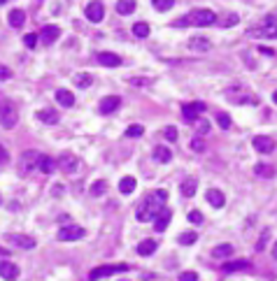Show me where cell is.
<instances>
[{
    "label": "cell",
    "mask_w": 277,
    "mask_h": 281,
    "mask_svg": "<svg viewBox=\"0 0 277 281\" xmlns=\"http://www.w3.org/2000/svg\"><path fill=\"white\" fill-rule=\"evenodd\" d=\"M273 258L277 260V244H273Z\"/></svg>",
    "instance_id": "51"
},
{
    "label": "cell",
    "mask_w": 277,
    "mask_h": 281,
    "mask_svg": "<svg viewBox=\"0 0 277 281\" xmlns=\"http://www.w3.org/2000/svg\"><path fill=\"white\" fill-rule=\"evenodd\" d=\"M251 144H254V149L259 153H273L275 151V140L270 135H254Z\"/></svg>",
    "instance_id": "9"
},
{
    "label": "cell",
    "mask_w": 277,
    "mask_h": 281,
    "mask_svg": "<svg viewBox=\"0 0 277 281\" xmlns=\"http://www.w3.org/2000/svg\"><path fill=\"white\" fill-rule=\"evenodd\" d=\"M207 202L215 207V209H222L223 204H226V198H223L222 191H217V188H212V191H207Z\"/></svg>",
    "instance_id": "21"
},
{
    "label": "cell",
    "mask_w": 277,
    "mask_h": 281,
    "mask_svg": "<svg viewBox=\"0 0 277 281\" xmlns=\"http://www.w3.org/2000/svg\"><path fill=\"white\" fill-rule=\"evenodd\" d=\"M249 35H261V37H277V12H273L270 17L261 21V26L251 28Z\"/></svg>",
    "instance_id": "4"
},
{
    "label": "cell",
    "mask_w": 277,
    "mask_h": 281,
    "mask_svg": "<svg viewBox=\"0 0 277 281\" xmlns=\"http://www.w3.org/2000/svg\"><path fill=\"white\" fill-rule=\"evenodd\" d=\"M37 119H40L42 123H47V126H56L61 116L56 114L54 109H40V112H37Z\"/></svg>",
    "instance_id": "23"
},
{
    "label": "cell",
    "mask_w": 277,
    "mask_h": 281,
    "mask_svg": "<svg viewBox=\"0 0 277 281\" xmlns=\"http://www.w3.org/2000/svg\"><path fill=\"white\" fill-rule=\"evenodd\" d=\"M128 265L126 263H119V265H100V267H93L89 272V281H98L103 277H112V274H119V272H126Z\"/></svg>",
    "instance_id": "5"
},
{
    "label": "cell",
    "mask_w": 277,
    "mask_h": 281,
    "mask_svg": "<svg viewBox=\"0 0 277 281\" xmlns=\"http://www.w3.org/2000/svg\"><path fill=\"white\" fill-rule=\"evenodd\" d=\"M196 126H198V130H200V135H205V132L210 130V123H207V121H198Z\"/></svg>",
    "instance_id": "47"
},
{
    "label": "cell",
    "mask_w": 277,
    "mask_h": 281,
    "mask_svg": "<svg viewBox=\"0 0 277 281\" xmlns=\"http://www.w3.org/2000/svg\"><path fill=\"white\" fill-rule=\"evenodd\" d=\"M179 281H198V274L196 272H182L179 274Z\"/></svg>",
    "instance_id": "45"
},
{
    "label": "cell",
    "mask_w": 277,
    "mask_h": 281,
    "mask_svg": "<svg viewBox=\"0 0 277 281\" xmlns=\"http://www.w3.org/2000/svg\"><path fill=\"white\" fill-rule=\"evenodd\" d=\"M37 163H40V153H37V151H26V153L21 156V163H19L21 175H26V172H30V170H35Z\"/></svg>",
    "instance_id": "11"
},
{
    "label": "cell",
    "mask_w": 277,
    "mask_h": 281,
    "mask_svg": "<svg viewBox=\"0 0 277 281\" xmlns=\"http://www.w3.org/2000/svg\"><path fill=\"white\" fill-rule=\"evenodd\" d=\"M238 21H240V17H238V14H226V17H223V21H219V24H222L223 28H231V26H235Z\"/></svg>",
    "instance_id": "38"
},
{
    "label": "cell",
    "mask_w": 277,
    "mask_h": 281,
    "mask_svg": "<svg viewBox=\"0 0 277 281\" xmlns=\"http://www.w3.org/2000/svg\"><path fill=\"white\" fill-rule=\"evenodd\" d=\"M56 102L61 107H72L75 105V96H72V91H68V88H58L56 91Z\"/></svg>",
    "instance_id": "19"
},
{
    "label": "cell",
    "mask_w": 277,
    "mask_h": 281,
    "mask_svg": "<svg viewBox=\"0 0 277 281\" xmlns=\"http://www.w3.org/2000/svg\"><path fill=\"white\" fill-rule=\"evenodd\" d=\"M119 191L124 195H131L135 191V177H124L121 181H119Z\"/></svg>",
    "instance_id": "29"
},
{
    "label": "cell",
    "mask_w": 277,
    "mask_h": 281,
    "mask_svg": "<svg viewBox=\"0 0 277 281\" xmlns=\"http://www.w3.org/2000/svg\"><path fill=\"white\" fill-rule=\"evenodd\" d=\"M156 251V242L154 239H142L140 244H138V254L140 255H152Z\"/></svg>",
    "instance_id": "28"
},
{
    "label": "cell",
    "mask_w": 277,
    "mask_h": 281,
    "mask_svg": "<svg viewBox=\"0 0 277 281\" xmlns=\"http://www.w3.org/2000/svg\"><path fill=\"white\" fill-rule=\"evenodd\" d=\"M215 24H217V14L212 9H194L189 17L175 21V26H179V28H184V26L207 28V26H215Z\"/></svg>",
    "instance_id": "2"
},
{
    "label": "cell",
    "mask_w": 277,
    "mask_h": 281,
    "mask_svg": "<svg viewBox=\"0 0 277 281\" xmlns=\"http://www.w3.org/2000/svg\"><path fill=\"white\" fill-rule=\"evenodd\" d=\"M0 202H2V198H0Z\"/></svg>",
    "instance_id": "55"
},
{
    "label": "cell",
    "mask_w": 277,
    "mask_h": 281,
    "mask_svg": "<svg viewBox=\"0 0 277 281\" xmlns=\"http://www.w3.org/2000/svg\"><path fill=\"white\" fill-rule=\"evenodd\" d=\"M7 21H9V26H12V28H21V26H24V21H26L24 9H12V12H9V17H7Z\"/></svg>",
    "instance_id": "24"
},
{
    "label": "cell",
    "mask_w": 277,
    "mask_h": 281,
    "mask_svg": "<svg viewBox=\"0 0 277 281\" xmlns=\"http://www.w3.org/2000/svg\"><path fill=\"white\" fill-rule=\"evenodd\" d=\"M84 237V228L82 226H63L58 232H56V239L58 242H77V239Z\"/></svg>",
    "instance_id": "7"
},
{
    "label": "cell",
    "mask_w": 277,
    "mask_h": 281,
    "mask_svg": "<svg viewBox=\"0 0 277 281\" xmlns=\"http://www.w3.org/2000/svg\"><path fill=\"white\" fill-rule=\"evenodd\" d=\"M251 263L247 258H238V260H228V263L222 265L223 272H245V270H249Z\"/></svg>",
    "instance_id": "16"
},
{
    "label": "cell",
    "mask_w": 277,
    "mask_h": 281,
    "mask_svg": "<svg viewBox=\"0 0 277 281\" xmlns=\"http://www.w3.org/2000/svg\"><path fill=\"white\" fill-rule=\"evenodd\" d=\"M170 219H172V211L168 207H161V211L154 216V230L156 232H163V230L170 226Z\"/></svg>",
    "instance_id": "13"
},
{
    "label": "cell",
    "mask_w": 277,
    "mask_h": 281,
    "mask_svg": "<svg viewBox=\"0 0 277 281\" xmlns=\"http://www.w3.org/2000/svg\"><path fill=\"white\" fill-rule=\"evenodd\" d=\"M131 84H149V79H131Z\"/></svg>",
    "instance_id": "50"
},
{
    "label": "cell",
    "mask_w": 277,
    "mask_h": 281,
    "mask_svg": "<svg viewBox=\"0 0 277 281\" xmlns=\"http://www.w3.org/2000/svg\"><path fill=\"white\" fill-rule=\"evenodd\" d=\"M200 112H205V102H184L182 105V116H184L187 123L196 121Z\"/></svg>",
    "instance_id": "10"
},
{
    "label": "cell",
    "mask_w": 277,
    "mask_h": 281,
    "mask_svg": "<svg viewBox=\"0 0 277 281\" xmlns=\"http://www.w3.org/2000/svg\"><path fill=\"white\" fill-rule=\"evenodd\" d=\"M187 219L191 221V223H203V214H200L198 209H194V211H189V216H187Z\"/></svg>",
    "instance_id": "43"
},
{
    "label": "cell",
    "mask_w": 277,
    "mask_h": 281,
    "mask_svg": "<svg viewBox=\"0 0 277 281\" xmlns=\"http://www.w3.org/2000/svg\"><path fill=\"white\" fill-rule=\"evenodd\" d=\"M40 37H42V42L45 44H54L58 37H61V28L58 26H45L42 28V33H40Z\"/></svg>",
    "instance_id": "18"
},
{
    "label": "cell",
    "mask_w": 277,
    "mask_h": 281,
    "mask_svg": "<svg viewBox=\"0 0 277 281\" xmlns=\"http://www.w3.org/2000/svg\"><path fill=\"white\" fill-rule=\"evenodd\" d=\"M268 235H270V230H263V235H261V239H259V244H256V251H263V249H266V239H268Z\"/></svg>",
    "instance_id": "44"
},
{
    "label": "cell",
    "mask_w": 277,
    "mask_h": 281,
    "mask_svg": "<svg viewBox=\"0 0 277 281\" xmlns=\"http://www.w3.org/2000/svg\"><path fill=\"white\" fill-rule=\"evenodd\" d=\"M133 35L140 37V40H144V37H149V26L144 24V21H138L133 26Z\"/></svg>",
    "instance_id": "33"
},
{
    "label": "cell",
    "mask_w": 277,
    "mask_h": 281,
    "mask_svg": "<svg viewBox=\"0 0 277 281\" xmlns=\"http://www.w3.org/2000/svg\"><path fill=\"white\" fill-rule=\"evenodd\" d=\"M105 193V181H93V186H91V195L93 198H98V195Z\"/></svg>",
    "instance_id": "39"
},
{
    "label": "cell",
    "mask_w": 277,
    "mask_h": 281,
    "mask_svg": "<svg viewBox=\"0 0 277 281\" xmlns=\"http://www.w3.org/2000/svg\"><path fill=\"white\" fill-rule=\"evenodd\" d=\"M9 77H12V72H9V68H5V65H0V81H7Z\"/></svg>",
    "instance_id": "46"
},
{
    "label": "cell",
    "mask_w": 277,
    "mask_h": 281,
    "mask_svg": "<svg viewBox=\"0 0 277 281\" xmlns=\"http://www.w3.org/2000/svg\"><path fill=\"white\" fill-rule=\"evenodd\" d=\"M168 200V193L166 191H154V193H149L147 198H144V202L140 204V209H138V221H142V223H147V221H154V216L161 211L163 202Z\"/></svg>",
    "instance_id": "1"
},
{
    "label": "cell",
    "mask_w": 277,
    "mask_h": 281,
    "mask_svg": "<svg viewBox=\"0 0 277 281\" xmlns=\"http://www.w3.org/2000/svg\"><path fill=\"white\" fill-rule=\"evenodd\" d=\"M179 188H182V195H184V198H194V195H196V188H198L196 177H187Z\"/></svg>",
    "instance_id": "20"
},
{
    "label": "cell",
    "mask_w": 277,
    "mask_h": 281,
    "mask_svg": "<svg viewBox=\"0 0 277 281\" xmlns=\"http://www.w3.org/2000/svg\"><path fill=\"white\" fill-rule=\"evenodd\" d=\"M0 255H7V251H5V249H0Z\"/></svg>",
    "instance_id": "53"
},
{
    "label": "cell",
    "mask_w": 277,
    "mask_h": 281,
    "mask_svg": "<svg viewBox=\"0 0 277 281\" xmlns=\"http://www.w3.org/2000/svg\"><path fill=\"white\" fill-rule=\"evenodd\" d=\"M154 2V7L159 9V12H168L172 5H175V0H152Z\"/></svg>",
    "instance_id": "37"
},
{
    "label": "cell",
    "mask_w": 277,
    "mask_h": 281,
    "mask_svg": "<svg viewBox=\"0 0 277 281\" xmlns=\"http://www.w3.org/2000/svg\"><path fill=\"white\" fill-rule=\"evenodd\" d=\"M72 79H75V86H80V88L91 86V81H93V79H91L89 72H77V75H75Z\"/></svg>",
    "instance_id": "32"
},
{
    "label": "cell",
    "mask_w": 277,
    "mask_h": 281,
    "mask_svg": "<svg viewBox=\"0 0 277 281\" xmlns=\"http://www.w3.org/2000/svg\"><path fill=\"white\" fill-rule=\"evenodd\" d=\"M121 107V98L119 96H108L103 98V102H100V114H112Z\"/></svg>",
    "instance_id": "17"
},
{
    "label": "cell",
    "mask_w": 277,
    "mask_h": 281,
    "mask_svg": "<svg viewBox=\"0 0 277 281\" xmlns=\"http://www.w3.org/2000/svg\"><path fill=\"white\" fill-rule=\"evenodd\" d=\"M2 2H7V0H0V5H2Z\"/></svg>",
    "instance_id": "54"
},
{
    "label": "cell",
    "mask_w": 277,
    "mask_h": 281,
    "mask_svg": "<svg viewBox=\"0 0 277 281\" xmlns=\"http://www.w3.org/2000/svg\"><path fill=\"white\" fill-rule=\"evenodd\" d=\"M152 156L156 163H170V160H172V151H170L168 147H156Z\"/></svg>",
    "instance_id": "26"
},
{
    "label": "cell",
    "mask_w": 277,
    "mask_h": 281,
    "mask_svg": "<svg viewBox=\"0 0 277 281\" xmlns=\"http://www.w3.org/2000/svg\"><path fill=\"white\" fill-rule=\"evenodd\" d=\"M96 58H98V63L105 65V68H119V65L124 63V58H121L119 53H112V51H100Z\"/></svg>",
    "instance_id": "14"
},
{
    "label": "cell",
    "mask_w": 277,
    "mask_h": 281,
    "mask_svg": "<svg viewBox=\"0 0 277 281\" xmlns=\"http://www.w3.org/2000/svg\"><path fill=\"white\" fill-rule=\"evenodd\" d=\"M191 149L196 151V153H203V151H205V142H203V140H196V137H194V140H191Z\"/></svg>",
    "instance_id": "42"
},
{
    "label": "cell",
    "mask_w": 277,
    "mask_h": 281,
    "mask_svg": "<svg viewBox=\"0 0 277 281\" xmlns=\"http://www.w3.org/2000/svg\"><path fill=\"white\" fill-rule=\"evenodd\" d=\"M217 123H219V128H222V130H228V128H231V116L223 114V112H219V114H217Z\"/></svg>",
    "instance_id": "36"
},
{
    "label": "cell",
    "mask_w": 277,
    "mask_h": 281,
    "mask_svg": "<svg viewBox=\"0 0 277 281\" xmlns=\"http://www.w3.org/2000/svg\"><path fill=\"white\" fill-rule=\"evenodd\" d=\"M177 242H179V244H184V246H191V244H196V242H198V235H196V232H182Z\"/></svg>",
    "instance_id": "34"
},
{
    "label": "cell",
    "mask_w": 277,
    "mask_h": 281,
    "mask_svg": "<svg viewBox=\"0 0 277 281\" xmlns=\"http://www.w3.org/2000/svg\"><path fill=\"white\" fill-rule=\"evenodd\" d=\"M116 12H119L121 17L133 14L135 12V0H119V2H116Z\"/></svg>",
    "instance_id": "27"
},
{
    "label": "cell",
    "mask_w": 277,
    "mask_h": 281,
    "mask_svg": "<svg viewBox=\"0 0 277 281\" xmlns=\"http://www.w3.org/2000/svg\"><path fill=\"white\" fill-rule=\"evenodd\" d=\"M273 100H275V105H277V91H275V93H273Z\"/></svg>",
    "instance_id": "52"
},
{
    "label": "cell",
    "mask_w": 277,
    "mask_h": 281,
    "mask_svg": "<svg viewBox=\"0 0 277 281\" xmlns=\"http://www.w3.org/2000/svg\"><path fill=\"white\" fill-rule=\"evenodd\" d=\"M84 14H86V19H89V21L98 24V21H103V17H105V7H103V2L93 0V2H89V5H86Z\"/></svg>",
    "instance_id": "12"
},
{
    "label": "cell",
    "mask_w": 277,
    "mask_h": 281,
    "mask_svg": "<svg viewBox=\"0 0 277 281\" xmlns=\"http://www.w3.org/2000/svg\"><path fill=\"white\" fill-rule=\"evenodd\" d=\"M56 165L61 167L63 172H68V175H72V172H77L82 167V160L75 156V153H70V151H65V153H61L58 156V160H56Z\"/></svg>",
    "instance_id": "6"
},
{
    "label": "cell",
    "mask_w": 277,
    "mask_h": 281,
    "mask_svg": "<svg viewBox=\"0 0 277 281\" xmlns=\"http://www.w3.org/2000/svg\"><path fill=\"white\" fill-rule=\"evenodd\" d=\"M37 40H40V37H37L35 33H28V35L24 37V44H26L28 49H33V47H35V44H37Z\"/></svg>",
    "instance_id": "41"
},
{
    "label": "cell",
    "mask_w": 277,
    "mask_h": 281,
    "mask_svg": "<svg viewBox=\"0 0 277 281\" xmlns=\"http://www.w3.org/2000/svg\"><path fill=\"white\" fill-rule=\"evenodd\" d=\"M5 242L17 244L19 249H35V237H28V235H21V232H7Z\"/></svg>",
    "instance_id": "8"
},
{
    "label": "cell",
    "mask_w": 277,
    "mask_h": 281,
    "mask_svg": "<svg viewBox=\"0 0 277 281\" xmlns=\"http://www.w3.org/2000/svg\"><path fill=\"white\" fill-rule=\"evenodd\" d=\"M254 175L261 177V179H270V177L275 175V170H273L270 165H266V163H259V165L254 167Z\"/></svg>",
    "instance_id": "30"
},
{
    "label": "cell",
    "mask_w": 277,
    "mask_h": 281,
    "mask_svg": "<svg viewBox=\"0 0 277 281\" xmlns=\"http://www.w3.org/2000/svg\"><path fill=\"white\" fill-rule=\"evenodd\" d=\"M7 158H9V153L5 151V147L0 144V165H2V163H7Z\"/></svg>",
    "instance_id": "48"
},
{
    "label": "cell",
    "mask_w": 277,
    "mask_h": 281,
    "mask_svg": "<svg viewBox=\"0 0 277 281\" xmlns=\"http://www.w3.org/2000/svg\"><path fill=\"white\" fill-rule=\"evenodd\" d=\"M212 255L215 258H228V255H233V244H219V246H215V251H212Z\"/></svg>",
    "instance_id": "31"
},
{
    "label": "cell",
    "mask_w": 277,
    "mask_h": 281,
    "mask_svg": "<svg viewBox=\"0 0 277 281\" xmlns=\"http://www.w3.org/2000/svg\"><path fill=\"white\" fill-rule=\"evenodd\" d=\"M17 107L12 105V102H9L7 98H2L0 96V126H2V128H14V126H17Z\"/></svg>",
    "instance_id": "3"
},
{
    "label": "cell",
    "mask_w": 277,
    "mask_h": 281,
    "mask_svg": "<svg viewBox=\"0 0 277 281\" xmlns=\"http://www.w3.org/2000/svg\"><path fill=\"white\" fill-rule=\"evenodd\" d=\"M163 137L168 142H177V128H175V126H168V128L163 130Z\"/></svg>",
    "instance_id": "40"
},
{
    "label": "cell",
    "mask_w": 277,
    "mask_h": 281,
    "mask_svg": "<svg viewBox=\"0 0 277 281\" xmlns=\"http://www.w3.org/2000/svg\"><path fill=\"white\" fill-rule=\"evenodd\" d=\"M144 135V128L142 126H128V128H126V137H142Z\"/></svg>",
    "instance_id": "35"
},
{
    "label": "cell",
    "mask_w": 277,
    "mask_h": 281,
    "mask_svg": "<svg viewBox=\"0 0 277 281\" xmlns=\"http://www.w3.org/2000/svg\"><path fill=\"white\" fill-rule=\"evenodd\" d=\"M37 170H40V172H45V175H52V172H56V160L49 158V156H40Z\"/></svg>",
    "instance_id": "25"
},
{
    "label": "cell",
    "mask_w": 277,
    "mask_h": 281,
    "mask_svg": "<svg viewBox=\"0 0 277 281\" xmlns=\"http://www.w3.org/2000/svg\"><path fill=\"white\" fill-rule=\"evenodd\" d=\"M259 51H261V53H266V56H275V51H273V49H268V47H261Z\"/></svg>",
    "instance_id": "49"
},
{
    "label": "cell",
    "mask_w": 277,
    "mask_h": 281,
    "mask_svg": "<svg viewBox=\"0 0 277 281\" xmlns=\"http://www.w3.org/2000/svg\"><path fill=\"white\" fill-rule=\"evenodd\" d=\"M0 277L5 281H14L19 279V267L9 260H0Z\"/></svg>",
    "instance_id": "15"
},
{
    "label": "cell",
    "mask_w": 277,
    "mask_h": 281,
    "mask_svg": "<svg viewBox=\"0 0 277 281\" xmlns=\"http://www.w3.org/2000/svg\"><path fill=\"white\" fill-rule=\"evenodd\" d=\"M189 49H194V51H210V49H212V42H210L207 37H194V40L189 42Z\"/></svg>",
    "instance_id": "22"
}]
</instances>
